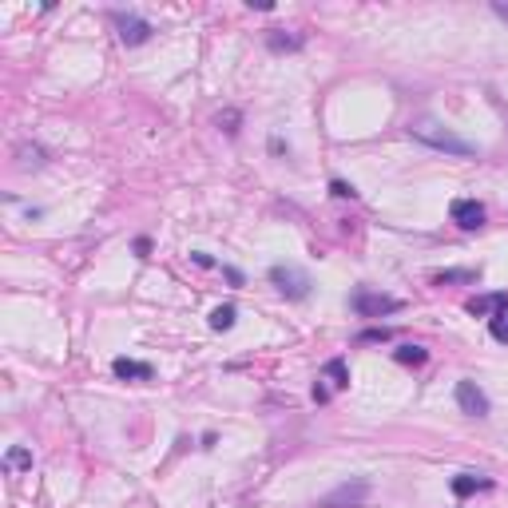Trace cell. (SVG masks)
Instances as JSON below:
<instances>
[{
  "label": "cell",
  "mask_w": 508,
  "mask_h": 508,
  "mask_svg": "<svg viewBox=\"0 0 508 508\" xmlns=\"http://www.w3.org/2000/svg\"><path fill=\"white\" fill-rule=\"evenodd\" d=\"M329 195H338V199H358L354 183H346V179H334V183H329Z\"/></svg>",
  "instance_id": "19"
},
{
  "label": "cell",
  "mask_w": 508,
  "mask_h": 508,
  "mask_svg": "<svg viewBox=\"0 0 508 508\" xmlns=\"http://www.w3.org/2000/svg\"><path fill=\"white\" fill-rule=\"evenodd\" d=\"M322 373H326V378L334 381V385H338V389H346V385H349V366H346V361H342V358H329Z\"/></svg>",
  "instance_id": "13"
},
{
  "label": "cell",
  "mask_w": 508,
  "mask_h": 508,
  "mask_svg": "<svg viewBox=\"0 0 508 508\" xmlns=\"http://www.w3.org/2000/svg\"><path fill=\"white\" fill-rule=\"evenodd\" d=\"M409 135L429 143V147H437V151H448V155H477V147H473L468 140H461V135H453V131L437 128V123H429V120L409 123Z\"/></svg>",
  "instance_id": "1"
},
{
  "label": "cell",
  "mask_w": 508,
  "mask_h": 508,
  "mask_svg": "<svg viewBox=\"0 0 508 508\" xmlns=\"http://www.w3.org/2000/svg\"><path fill=\"white\" fill-rule=\"evenodd\" d=\"M457 405L468 417H488V397L477 381H457Z\"/></svg>",
  "instance_id": "5"
},
{
  "label": "cell",
  "mask_w": 508,
  "mask_h": 508,
  "mask_svg": "<svg viewBox=\"0 0 508 508\" xmlns=\"http://www.w3.org/2000/svg\"><path fill=\"white\" fill-rule=\"evenodd\" d=\"M393 338V329L389 326H373V329H361L358 334V346H381V342Z\"/></svg>",
  "instance_id": "15"
},
{
  "label": "cell",
  "mask_w": 508,
  "mask_h": 508,
  "mask_svg": "<svg viewBox=\"0 0 508 508\" xmlns=\"http://www.w3.org/2000/svg\"><path fill=\"white\" fill-rule=\"evenodd\" d=\"M191 259L199 262V266H215V259H210V254H203V250H195V254H191Z\"/></svg>",
  "instance_id": "22"
},
{
  "label": "cell",
  "mask_w": 508,
  "mask_h": 508,
  "mask_svg": "<svg viewBox=\"0 0 508 508\" xmlns=\"http://www.w3.org/2000/svg\"><path fill=\"white\" fill-rule=\"evenodd\" d=\"M115 28H120V40L128 44V48H135V44L151 40V21H143V16H123V12H115Z\"/></svg>",
  "instance_id": "6"
},
{
  "label": "cell",
  "mask_w": 508,
  "mask_h": 508,
  "mask_svg": "<svg viewBox=\"0 0 508 508\" xmlns=\"http://www.w3.org/2000/svg\"><path fill=\"white\" fill-rule=\"evenodd\" d=\"M270 282L286 294V298H294V302H302L310 294V274L306 270H298V266H290V262H278V266H270Z\"/></svg>",
  "instance_id": "2"
},
{
  "label": "cell",
  "mask_w": 508,
  "mask_h": 508,
  "mask_svg": "<svg viewBox=\"0 0 508 508\" xmlns=\"http://www.w3.org/2000/svg\"><path fill=\"white\" fill-rule=\"evenodd\" d=\"M393 358H397L401 366H425L429 349L425 346H397V349H393Z\"/></svg>",
  "instance_id": "12"
},
{
  "label": "cell",
  "mask_w": 508,
  "mask_h": 508,
  "mask_svg": "<svg viewBox=\"0 0 508 508\" xmlns=\"http://www.w3.org/2000/svg\"><path fill=\"white\" fill-rule=\"evenodd\" d=\"M111 373L123 381H151L155 378V369H151L147 361H131V358H115L111 361Z\"/></svg>",
  "instance_id": "8"
},
{
  "label": "cell",
  "mask_w": 508,
  "mask_h": 508,
  "mask_svg": "<svg viewBox=\"0 0 508 508\" xmlns=\"http://www.w3.org/2000/svg\"><path fill=\"white\" fill-rule=\"evenodd\" d=\"M4 468H9V473H24V468H32V448L12 445L9 453H4Z\"/></svg>",
  "instance_id": "11"
},
{
  "label": "cell",
  "mask_w": 508,
  "mask_h": 508,
  "mask_svg": "<svg viewBox=\"0 0 508 508\" xmlns=\"http://www.w3.org/2000/svg\"><path fill=\"white\" fill-rule=\"evenodd\" d=\"M497 16H504L508 21V4H497Z\"/></svg>",
  "instance_id": "23"
},
{
  "label": "cell",
  "mask_w": 508,
  "mask_h": 508,
  "mask_svg": "<svg viewBox=\"0 0 508 508\" xmlns=\"http://www.w3.org/2000/svg\"><path fill=\"white\" fill-rule=\"evenodd\" d=\"M349 306H354V314H358V318H381V314H393V310H401V302H397V298H389V294L358 290V294L349 298Z\"/></svg>",
  "instance_id": "3"
},
{
  "label": "cell",
  "mask_w": 508,
  "mask_h": 508,
  "mask_svg": "<svg viewBox=\"0 0 508 508\" xmlns=\"http://www.w3.org/2000/svg\"><path fill=\"white\" fill-rule=\"evenodd\" d=\"M235 318H239V310L230 306V302L227 306H215L210 310V329H230L235 326Z\"/></svg>",
  "instance_id": "14"
},
{
  "label": "cell",
  "mask_w": 508,
  "mask_h": 508,
  "mask_svg": "<svg viewBox=\"0 0 508 508\" xmlns=\"http://www.w3.org/2000/svg\"><path fill=\"white\" fill-rule=\"evenodd\" d=\"M135 254H140V259H147V254H151V239H135Z\"/></svg>",
  "instance_id": "20"
},
{
  "label": "cell",
  "mask_w": 508,
  "mask_h": 508,
  "mask_svg": "<svg viewBox=\"0 0 508 508\" xmlns=\"http://www.w3.org/2000/svg\"><path fill=\"white\" fill-rule=\"evenodd\" d=\"M314 401H318V405H326V401H329V389H326V385H314Z\"/></svg>",
  "instance_id": "21"
},
{
  "label": "cell",
  "mask_w": 508,
  "mask_h": 508,
  "mask_svg": "<svg viewBox=\"0 0 508 508\" xmlns=\"http://www.w3.org/2000/svg\"><path fill=\"white\" fill-rule=\"evenodd\" d=\"M465 310L473 314V318H488V314H500V310H508V294H480V298H473Z\"/></svg>",
  "instance_id": "10"
},
{
  "label": "cell",
  "mask_w": 508,
  "mask_h": 508,
  "mask_svg": "<svg viewBox=\"0 0 508 508\" xmlns=\"http://www.w3.org/2000/svg\"><path fill=\"white\" fill-rule=\"evenodd\" d=\"M480 274L477 270H445V274H437V286H448V282H477Z\"/></svg>",
  "instance_id": "17"
},
{
  "label": "cell",
  "mask_w": 508,
  "mask_h": 508,
  "mask_svg": "<svg viewBox=\"0 0 508 508\" xmlns=\"http://www.w3.org/2000/svg\"><path fill=\"white\" fill-rule=\"evenodd\" d=\"M448 215H453V222H457L461 230H477V227H485V207H480L477 199H453Z\"/></svg>",
  "instance_id": "7"
},
{
  "label": "cell",
  "mask_w": 508,
  "mask_h": 508,
  "mask_svg": "<svg viewBox=\"0 0 508 508\" xmlns=\"http://www.w3.org/2000/svg\"><path fill=\"white\" fill-rule=\"evenodd\" d=\"M369 497V480H346L329 497H322V508H361Z\"/></svg>",
  "instance_id": "4"
},
{
  "label": "cell",
  "mask_w": 508,
  "mask_h": 508,
  "mask_svg": "<svg viewBox=\"0 0 508 508\" xmlns=\"http://www.w3.org/2000/svg\"><path fill=\"white\" fill-rule=\"evenodd\" d=\"M492 488V480L480 477V473H461V477H453V497H473V492H488Z\"/></svg>",
  "instance_id": "9"
},
{
  "label": "cell",
  "mask_w": 508,
  "mask_h": 508,
  "mask_svg": "<svg viewBox=\"0 0 508 508\" xmlns=\"http://www.w3.org/2000/svg\"><path fill=\"white\" fill-rule=\"evenodd\" d=\"M488 329H492V338L504 342L508 346V310H500V314H492V322H488Z\"/></svg>",
  "instance_id": "18"
},
{
  "label": "cell",
  "mask_w": 508,
  "mask_h": 508,
  "mask_svg": "<svg viewBox=\"0 0 508 508\" xmlns=\"http://www.w3.org/2000/svg\"><path fill=\"white\" fill-rule=\"evenodd\" d=\"M266 44H270L274 52H298V48H302V36H282V32H270Z\"/></svg>",
  "instance_id": "16"
}]
</instances>
